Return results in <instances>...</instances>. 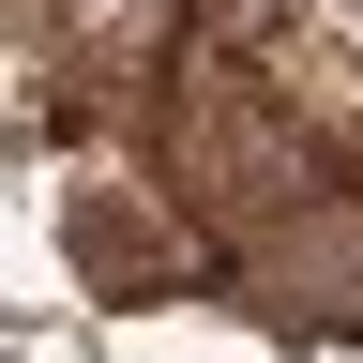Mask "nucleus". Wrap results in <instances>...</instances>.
<instances>
[{"mask_svg":"<svg viewBox=\"0 0 363 363\" xmlns=\"http://www.w3.org/2000/svg\"><path fill=\"white\" fill-rule=\"evenodd\" d=\"M45 30H61V61L91 91H152L197 45V0H45Z\"/></svg>","mask_w":363,"mask_h":363,"instance_id":"f257e3e1","label":"nucleus"}]
</instances>
